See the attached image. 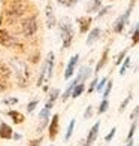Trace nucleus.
<instances>
[{
    "instance_id": "nucleus-1",
    "label": "nucleus",
    "mask_w": 139,
    "mask_h": 146,
    "mask_svg": "<svg viewBox=\"0 0 139 146\" xmlns=\"http://www.w3.org/2000/svg\"><path fill=\"white\" fill-rule=\"evenodd\" d=\"M9 69H11V72H14V75L17 76V81L21 87L27 85L29 78H30V70H29V66L25 64V61L18 60V58H11Z\"/></svg>"
},
{
    "instance_id": "nucleus-2",
    "label": "nucleus",
    "mask_w": 139,
    "mask_h": 146,
    "mask_svg": "<svg viewBox=\"0 0 139 146\" xmlns=\"http://www.w3.org/2000/svg\"><path fill=\"white\" fill-rule=\"evenodd\" d=\"M27 0H9L5 9V15L9 21H14L19 17H24V14L27 12Z\"/></svg>"
},
{
    "instance_id": "nucleus-3",
    "label": "nucleus",
    "mask_w": 139,
    "mask_h": 146,
    "mask_svg": "<svg viewBox=\"0 0 139 146\" xmlns=\"http://www.w3.org/2000/svg\"><path fill=\"white\" fill-rule=\"evenodd\" d=\"M58 27H60V39H61L63 48L67 49L72 45V40H74V29H72V24L69 23V19H61Z\"/></svg>"
},
{
    "instance_id": "nucleus-4",
    "label": "nucleus",
    "mask_w": 139,
    "mask_h": 146,
    "mask_svg": "<svg viewBox=\"0 0 139 146\" xmlns=\"http://www.w3.org/2000/svg\"><path fill=\"white\" fill-rule=\"evenodd\" d=\"M39 29V21H37V15H29L21 21V31L25 37H33L37 33Z\"/></svg>"
},
{
    "instance_id": "nucleus-5",
    "label": "nucleus",
    "mask_w": 139,
    "mask_h": 146,
    "mask_svg": "<svg viewBox=\"0 0 139 146\" xmlns=\"http://www.w3.org/2000/svg\"><path fill=\"white\" fill-rule=\"evenodd\" d=\"M0 46L12 49V48H23V43L19 42V39L17 36L11 35L8 30L0 29Z\"/></svg>"
},
{
    "instance_id": "nucleus-6",
    "label": "nucleus",
    "mask_w": 139,
    "mask_h": 146,
    "mask_svg": "<svg viewBox=\"0 0 139 146\" xmlns=\"http://www.w3.org/2000/svg\"><path fill=\"white\" fill-rule=\"evenodd\" d=\"M11 69L0 60V91H5L9 88V76H11Z\"/></svg>"
},
{
    "instance_id": "nucleus-7",
    "label": "nucleus",
    "mask_w": 139,
    "mask_h": 146,
    "mask_svg": "<svg viewBox=\"0 0 139 146\" xmlns=\"http://www.w3.org/2000/svg\"><path fill=\"white\" fill-rule=\"evenodd\" d=\"M130 14H132V8H129L123 15H120V17L115 19V23H114V33H121V31L124 30V27L129 24V17H130Z\"/></svg>"
},
{
    "instance_id": "nucleus-8",
    "label": "nucleus",
    "mask_w": 139,
    "mask_h": 146,
    "mask_svg": "<svg viewBox=\"0 0 139 146\" xmlns=\"http://www.w3.org/2000/svg\"><path fill=\"white\" fill-rule=\"evenodd\" d=\"M78 61H79V54H75L74 57L70 58L67 67H66V70H64V79H66V81H67V79H70L72 76L75 75V69H76Z\"/></svg>"
},
{
    "instance_id": "nucleus-9",
    "label": "nucleus",
    "mask_w": 139,
    "mask_h": 146,
    "mask_svg": "<svg viewBox=\"0 0 139 146\" xmlns=\"http://www.w3.org/2000/svg\"><path fill=\"white\" fill-rule=\"evenodd\" d=\"M45 14H46V27H48V29L55 27V24H57V18H55V14H54V9H52V5H51V3L46 5Z\"/></svg>"
},
{
    "instance_id": "nucleus-10",
    "label": "nucleus",
    "mask_w": 139,
    "mask_h": 146,
    "mask_svg": "<svg viewBox=\"0 0 139 146\" xmlns=\"http://www.w3.org/2000/svg\"><path fill=\"white\" fill-rule=\"evenodd\" d=\"M99 128H100V122L97 121V122L91 127V130L88 131V136H87V139H85V146H91L93 143L96 142V139H97V136H99Z\"/></svg>"
},
{
    "instance_id": "nucleus-11",
    "label": "nucleus",
    "mask_w": 139,
    "mask_h": 146,
    "mask_svg": "<svg viewBox=\"0 0 139 146\" xmlns=\"http://www.w3.org/2000/svg\"><path fill=\"white\" fill-rule=\"evenodd\" d=\"M57 133H58V115H52L51 118V124L48 125V136L51 140H54L55 136H57Z\"/></svg>"
},
{
    "instance_id": "nucleus-12",
    "label": "nucleus",
    "mask_w": 139,
    "mask_h": 146,
    "mask_svg": "<svg viewBox=\"0 0 139 146\" xmlns=\"http://www.w3.org/2000/svg\"><path fill=\"white\" fill-rule=\"evenodd\" d=\"M76 23L79 25V33H82V35H84V33H87L90 30V25L93 23V18L91 17H79L76 19Z\"/></svg>"
},
{
    "instance_id": "nucleus-13",
    "label": "nucleus",
    "mask_w": 139,
    "mask_h": 146,
    "mask_svg": "<svg viewBox=\"0 0 139 146\" xmlns=\"http://www.w3.org/2000/svg\"><path fill=\"white\" fill-rule=\"evenodd\" d=\"M54 52H48V58L45 61L46 66V81H49L51 76H52V70H54Z\"/></svg>"
},
{
    "instance_id": "nucleus-14",
    "label": "nucleus",
    "mask_w": 139,
    "mask_h": 146,
    "mask_svg": "<svg viewBox=\"0 0 139 146\" xmlns=\"http://www.w3.org/2000/svg\"><path fill=\"white\" fill-rule=\"evenodd\" d=\"M12 134H14V131H12L9 125L5 122H0V137L5 139V140H9V139H12Z\"/></svg>"
},
{
    "instance_id": "nucleus-15",
    "label": "nucleus",
    "mask_w": 139,
    "mask_h": 146,
    "mask_svg": "<svg viewBox=\"0 0 139 146\" xmlns=\"http://www.w3.org/2000/svg\"><path fill=\"white\" fill-rule=\"evenodd\" d=\"M91 73H93V69L91 67H88V66H85V67H84V66H82L81 70H79V73H78V76H76L78 82H85L91 76Z\"/></svg>"
},
{
    "instance_id": "nucleus-16",
    "label": "nucleus",
    "mask_w": 139,
    "mask_h": 146,
    "mask_svg": "<svg viewBox=\"0 0 139 146\" xmlns=\"http://www.w3.org/2000/svg\"><path fill=\"white\" fill-rule=\"evenodd\" d=\"M108 55H109V48H105L103 49V54H102V57H100V60H99V63H97V66H96V70L93 72V73H97L100 72L105 66H106V61H108Z\"/></svg>"
},
{
    "instance_id": "nucleus-17",
    "label": "nucleus",
    "mask_w": 139,
    "mask_h": 146,
    "mask_svg": "<svg viewBox=\"0 0 139 146\" xmlns=\"http://www.w3.org/2000/svg\"><path fill=\"white\" fill-rule=\"evenodd\" d=\"M100 8H102V0H88V3H87V14H94V12H99Z\"/></svg>"
},
{
    "instance_id": "nucleus-18",
    "label": "nucleus",
    "mask_w": 139,
    "mask_h": 146,
    "mask_svg": "<svg viewBox=\"0 0 139 146\" xmlns=\"http://www.w3.org/2000/svg\"><path fill=\"white\" fill-rule=\"evenodd\" d=\"M100 29H99V27H96V29H93L91 31H90V35H88V37H87V42H85V43H87L88 46H91L93 43H94L96 40H97V39L99 37H100Z\"/></svg>"
},
{
    "instance_id": "nucleus-19",
    "label": "nucleus",
    "mask_w": 139,
    "mask_h": 146,
    "mask_svg": "<svg viewBox=\"0 0 139 146\" xmlns=\"http://www.w3.org/2000/svg\"><path fill=\"white\" fill-rule=\"evenodd\" d=\"M84 91H85V84H84V82H79V84H76L75 87L72 88L70 97H72V98H76V97H79V96H81Z\"/></svg>"
},
{
    "instance_id": "nucleus-20",
    "label": "nucleus",
    "mask_w": 139,
    "mask_h": 146,
    "mask_svg": "<svg viewBox=\"0 0 139 146\" xmlns=\"http://www.w3.org/2000/svg\"><path fill=\"white\" fill-rule=\"evenodd\" d=\"M8 115L14 119L15 124H23L24 122V116L19 113V112H17V110H8Z\"/></svg>"
},
{
    "instance_id": "nucleus-21",
    "label": "nucleus",
    "mask_w": 139,
    "mask_h": 146,
    "mask_svg": "<svg viewBox=\"0 0 139 146\" xmlns=\"http://www.w3.org/2000/svg\"><path fill=\"white\" fill-rule=\"evenodd\" d=\"M75 124H76V121H75V119H72V121L69 122L67 131H66V134H64V142L70 140V137H72V133H74V128H75Z\"/></svg>"
},
{
    "instance_id": "nucleus-22",
    "label": "nucleus",
    "mask_w": 139,
    "mask_h": 146,
    "mask_svg": "<svg viewBox=\"0 0 139 146\" xmlns=\"http://www.w3.org/2000/svg\"><path fill=\"white\" fill-rule=\"evenodd\" d=\"M45 79H46V66L43 64V66H42V69H41V73H39L37 82H36V85H37V87H42Z\"/></svg>"
},
{
    "instance_id": "nucleus-23",
    "label": "nucleus",
    "mask_w": 139,
    "mask_h": 146,
    "mask_svg": "<svg viewBox=\"0 0 139 146\" xmlns=\"http://www.w3.org/2000/svg\"><path fill=\"white\" fill-rule=\"evenodd\" d=\"M130 63H132V58H130V57H124L123 64H121V67H120V75H121V76L126 73V70L130 67Z\"/></svg>"
},
{
    "instance_id": "nucleus-24",
    "label": "nucleus",
    "mask_w": 139,
    "mask_h": 146,
    "mask_svg": "<svg viewBox=\"0 0 139 146\" xmlns=\"http://www.w3.org/2000/svg\"><path fill=\"white\" fill-rule=\"evenodd\" d=\"M58 5L64 6V8H74V6L79 2V0H55Z\"/></svg>"
},
{
    "instance_id": "nucleus-25",
    "label": "nucleus",
    "mask_w": 139,
    "mask_h": 146,
    "mask_svg": "<svg viewBox=\"0 0 139 146\" xmlns=\"http://www.w3.org/2000/svg\"><path fill=\"white\" fill-rule=\"evenodd\" d=\"M132 98H133V92H129V96L126 97L124 100H123V103L120 104V109H118V112H124V109L127 108V104L132 102Z\"/></svg>"
},
{
    "instance_id": "nucleus-26",
    "label": "nucleus",
    "mask_w": 139,
    "mask_h": 146,
    "mask_svg": "<svg viewBox=\"0 0 139 146\" xmlns=\"http://www.w3.org/2000/svg\"><path fill=\"white\" fill-rule=\"evenodd\" d=\"M108 108H109V102H108V98H103L102 103H100V106H99V109H97V113H99V115L105 113V112L108 110Z\"/></svg>"
},
{
    "instance_id": "nucleus-27",
    "label": "nucleus",
    "mask_w": 139,
    "mask_h": 146,
    "mask_svg": "<svg viewBox=\"0 0 139 146\" xmlns=\"http://www.w3.org/2000/svg\"><path fill=\"white\" fill-rule=\"evenodd\" d=\"M106 82H108V85L102 90V92H103V96H102V97H103V98H108V97H109L111 91H112V85H114V82H112L111 79H109V81H106Z\"/></svg>"
},
{
    "instance_id": "nucleus-28",
    "label": "nucleus",
    "mask_w": 139,
    "mask_h": 146,
    "mask_svg": "<svg viewBox=\"0 0 139 146\" xmlns=\"http://www.w3.org/2000/svg\"><path fill=\"white\" fill-rule=\"evenodd\" d=\"M58 94H60V90H57V88H54L51 92H49V98H48V102L49 103H55V100L58 98Z\"/></svg>"
},
{
    "instance_id": "nucleus-29",
    "label": "nucleus",
    "mask_w": 139,
    "mask_h": 146,
    "mask_svg": "<svg viewBox=\"0 0 139 146\" xmlns=\"http://www.w3.org/2000/svg\"><path fill=\"white\" fill-rule=\"evenodd\" d=\"M106 81H108V78H102L100 81H97V84H96V91H99V92H102V90L105 88V84H106Z\"/></svg>"
},
{
    "instance_id": "nucleus-30",
    "label": "nucleus",
    "mask_w": 139,
    "mask_h": 146,
    "mask_svg": "<svg viewBox=\"0 0 139 146\" xmlns=\"http://www.w3.org/2000/svg\"><path fill=\"white\" fill-rule=\"evenodd\" d=\"M136 128H138V122L133 121V124H132V127H130V131H129V134H127V140H132L135 136V133H136Z\"/></svg>"
},
{
    "instance_id": "nucleus-31",
    "label": "nucleus",
    "mask_w": 139,
    "mask_h": 146,
    "mask_svg": "<svg viewBox=\"0 0 139 146\" xmlns=\"http://www.w3.org/2000/svg\"><path fill=\"white\" fill-rule=\"evenodd\" d=\"M37 104H39V100H37V98H36V100H33V102H30V103L27 104V112H29V113H31V112L37 108Z\"/></svg>"
},
{
    "instance_id": "nucleus-32",
    "label": "nucleus",
    "mask_w": 139,
    "mask_h": 146,
    "mask_svg": "<svg viewBox=\"0 0 139 146\" xmlns=\"http://www.w3.org/2000/svg\"><path fill=\"white\" fill-rule=\"evenodd\" d=\"M126 55H127V49L123 51V52H120V54H118V57H117V60H115V66H120V64L123 63V60H124Z\"/></svg>"
},
{
    "instance_id": "nucleus-33",
    "label": "nucleus",
    "mask_w": 139,
    "mask_h": 146,
    "mask_svg": "<svg viewBox=\"0 0 139 146\" xmlns=\"http://www.w3.org/2000/svg\"><path fill=\"white\" fill-rule=\"evenodd\" d=\"M115 133H117V127H114V128H111V131L108 133L106 136H105V142H111L112 139H114V136H115Z\"/></svg>"
},
{
    "instance_id": "nucleus-34",
    "label": "nucleus",
    "mask_w": 139,
    "mask_h": 146,
    "mask_svg": "<svg viewBox=\"0 0 139 146\" xmlns=\"http://www.w3.org/2000/svg\"><path fill=\"white\" fill-rule=\"evenodd\" d=\"M99 11H100V12H99V14L96 15V18H102L103 15H106L108 12L111 11V6H105V8H100V9H99Z\"/></svg>"
},
{
    "instance_id": "nucleus-35",
    "label": "nucleus",
    "mask_w": 139,
    "mask_h": 146,
    "mask_svg": "<svg viewBox=\"0 0 139 146\" xmlns=\"http://www.w3.org/2000/svg\"><path fill=\"white\" fill-rule=\"evenodd\" d=\"M17 103H18V98H15V97H8V98H5V100H3V104H8V106L17 104Z\"/></svg>"
},
{
    "instance_id": "nucleus-36",
    "label": "nucleus",
    "mask_w": 139,
    "mask_h": 146,
    "mask_svg": "<svg viewBox=\"0 0 139 146\" xmlns=\"http://www.w3.org/2000/svg\"><path fill=\"white\" fill-rule=\"evenodd\" d=\"M97 81H99V79H97V75H96V78L94 79H93V81H91V84H90V87H88V92H90V94H91V92H94V88H96V84H97Z\"/></svg>"
},
{
    "instance_id": "nucleus-37",
    "label": "nucleus",
    "mask_w": 139,
    "mask_h": 146,
    "mask_svg": "<svg viewBox=\"0 0 139 146\" xmlns=\"http://www.w3.org/2000/svg\"><path fill=\"white\" fill-rule=\"evenodd\" d=\"M93 115V106H88L84 112V119H90V116Z\"/></svg>"
},
{
    "instance_id": "nucleus-38",
    "label": "nucleus",
    "mask_w": 139,
    "mask_h": 146,
    "mask_svg": "<svg viewBox=\"0 0 139 146\" xmlns=\"http://www.w3.org/2000/svg\"><path fill=\"white\" fill-rule=\"evenodd\" d=\"M138 115H139V106H136V108L133 109V113L130 115V119H133V121H136V119H138Z\"/></svg>"
},
{
    "instance_id": "nucleus-39",
    "label": "nucleus",
    "mask_w": 139,
    "mask_h": 146,
    "mask_svg": "<svg viewBox=\"0 0 139 146\" xmlns=\"http://www.w3.org/2000/svg\"><path fill=\"white\" fill-rule=\"evenodd\" d=\"M133 45H138V25H135L133 27Z\"/></svg>"
},
{
    "instance_id": "nucleus-40",
    "label": "nucleus",
    "mask_w": 139,
    "mask_h": 146,
    "mask_svg": "<svg viewBox=\"0 0 139 146\" xmlns=\"http://www.w3.org/2000/svg\"><path fill=\"white\" fill-rule=\"evenodd\" d=\"M41 142H42V137H39L37 140H31L29 146H39V145H41Z\"/></svg>"
},
{
    "instance_id": "nucleus-41",
    "label": "nucleus",
    "mask_w": 139,
    "mask_h": 146,
    "mask_svg": "<svg viewBox=\"0 0 139 146\" xmlns=\"http://www.w3.org/2000/svg\"><path fill=\"white\" fill-rule=\"evenodd\" d=\"M37 58H39V55H37V54H36V55H33V57L30 58V63H37V61H39Z\"/></svg>"
},
{
    "instance_id": "nucleus-42",
    "label": "nucleus",
    "mask_w": 139,
    "mask_h": 146,
    "mask_svg": "<svg viewBox=\"0 0 139 146\" xmlns=\"http://www.w3.org/2000/svg\"><path fill=\"white\" fill-rule=\"evenodd\" d=\"M52 106H54V103H49V102L45 103V108H46V109H52Z\"/></svg>"
},
{
    "instance_id": "nucleus-43",
    "label": "nucleus",
    "mask_w": 139,
    "mask_h": 146,
    "mask_svg": "<svg viewBox=\"0 0 139 146\" xmlns=\"http://www.w3.org/2000/svg\"><path fill=\"white\" fill-rule=\"evenodd\" d=\"M138 2V0H130V5H129V8H132L133 9V6H135V3Z\"/></svg>"
},
{
    "instance_id": "nucleus-44",
    "label": "nucleus",
    "mask_w": 139,
    "mask_h": 146,
    "mask_svg": "<svg viewBox=\"0 0 139 146\" xmlns=\"http://www.w3.org/2000/svg\"><path fill=\"white\" fill-rule=\"evenodd\" d=\"M126 146H133V139H132V140H127V145Z\"/></svg>"
},
{
    "instance_id": "nucleus-45",
    "label": "nucleus",
    "mask_w": 139,
    "mask_h": 146,
    "mask_svg": "<svg viewBox=\"0 0 139 146\" xmlns=\"http://www.w3.org/2000/svg\"><path fill=\"white\" fill-rule=\"evenodd\" d=\"M49 146H54V145H49Z\"/></svg>"
}]
</instances>
